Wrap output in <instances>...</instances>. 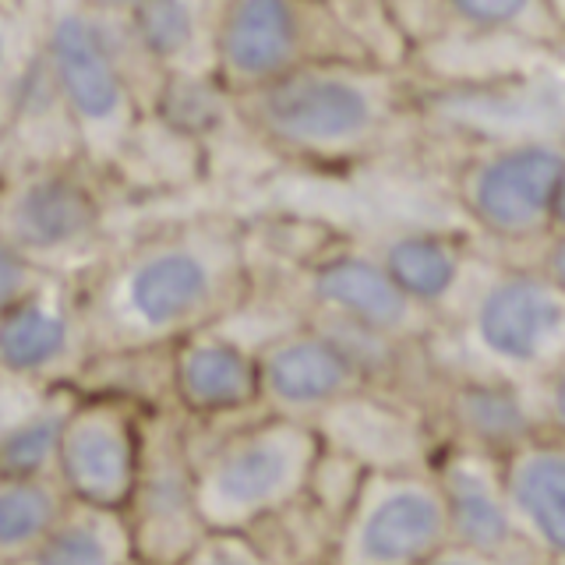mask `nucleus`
<instances>
[{
	"instance_id": "1",
	"label": "nucleus",
	"mask_w": 565,
	"mask_h": 565,
	"mask_svg": "<svg viewBox=\"0 0 565 565\" xmlns=\"http://www.w3.org/2000/svg\"><path fill=\"white\" fill-rule=\"evenodd\" d=\"M252 294V258L237 223L202 216L124 247L75 297L93 350L173 347L223 326Z\"/></svg>"
},
{
	"instance_id": "2",
	"label": "nucleus",
	"mask_w": 565,
	"mask_h": 565,
	"mask_svg": "<svg viewBox=\"0 0 565 565\" xmlns=\"http://www.w3.org/2000/svg\"><path fill=\"white\" fill-rule=\"evenodd\" d=\"M234 110L273 152L329 167L382 146L403 117V85L393 64L326 57L234 96Z\"/></svg>"
},
{
	"instance_id": "3",
	"label": "nucleus",
	"mask_w": 565,
	"mask_h": 565,
	"mask_svg": "<svg viewBox=\"0 0 565 565\" xmlns=\"http://www.w3.org/2000/svg\"><path fill=\"white\" fill-rule=\"evenodd\" d=\"M216 428L209 441H194L199 509L209 530H258L308 494L318 456L326 449L322 428L308 417L258 411Z\"/></svg>"
},
{
	"instance_id": "4",
	"label": "nucleus",
	"mask_w": 565,
	"mask_h": 565,
	"mask_svg": "<svg viewBox=\"0 0 565 565\" xmlns=\"http://www.w3.org/2000/svg\"><path fill=\"white\" fill-rule=\"evenodd\" d=\"M128 22L85 0L50 14L43 57L53 88L78 135L82 159L114 163L138 128V85L128 64Z\"/></svg>"
},
{
	"instance_id": "5",
	"label": "nucleus",
	"mask_w": 565,
	"mask_h": 565,
	"mask_svg": "<svg viewBox=\"0 0 565 565\" xmlns=\"http://www.w3.org/2000/svg\"><path fill=\"white\" fill-rule=\"evenodd\" d=\"M326 57H371L326 0H220L212 71L230 96Z\"/></svg>"
},
{
	"instance_id": "6",
	"label": "nucleus",
	"mask_w": 565,
	"mask_h": 565,
	"mask_svg": "<svg viewBox=\"0 0 565 565\" xmlns=\"http://www.w3.org/2000/svg\"><path fill=\"white\" fill-rule=\"evenodd\" d=\"M459 318L484 371L537 382L565 361V290L534 258L477 276Z\"/></svg>"
},
{
	"instance_id": "7",
	"label": "nucleus",
	"mask_w": 565,
	"mask_h": 565,
	"mask_svg": "<svg viewBox=\"0 0 565 565\" xmlns=\"http://www.w3.org/2000/svg\"><path fill=\"white\" fill-rule=\"evenodd\" d=\"M565 141L526 135L477 149L456 177V202L481 237L534 247L555 230Z\"/></svg>"
},
{
	"instance_id": "8",
	"label": "nucleus",
	"mask_w": 565,
	"mask_h": 565,
	"mask_svg": "<svg viewBox=\"0 0 565 565\" xmlns=\"http://www.w3.org/2000/svg\"><path fill=\"white\" fill-rule=\"evenodd\" d=\"M452 547L446 494L431 467L367 470L332 558L353 565L441 562Z\"/></svg>"
},
{
	"instance_id": "9",
	"label": "nucleus",
	"mask_w": 565,
	"mask_h": 565,
	"mask_svg": "<svg viewBox=\"0 0 565 565\" xmlns=\"http://www.w3.org/2000/svg\"><path fill=\"white\" fill-rule=\"evenodd\" d=\"M128 520L138 558L191 562L209 526L199 509V470H194L191 424L177 406L146 411L138 481L128 502Z\"/></svg>"
},
{
	"instance_id": "10",
	"label": "nucleus",
	"mask_w": 565,
	"mask_h": 565,
	"mask_svg": "<svg viewBox=\"0 0 565 565\" xmlns=\"http://www.w3.org/2000/svg\"><path fill=\"white\" fill-rule=\"evenodd\" d=\"M146 446V406L114 393L78 388L64 424L57 481L78 502L128 509Z\"/></svg>"
},
{
	"instance_id": "11",
	"label": "nucleus",
	"mask_w": 565,
	"mask_h": 565,
	"mask_svg": "<svg viewBox=\"0 0 565 565\" xmlns=\"http://www.w3.org/2000/svg\"><path fill=\"white\" fill-rule=\"evenodd\" d=\"M103 194L78 163L43 159L8 177L4 244L50 265L75 255L103 234Z\"/></svg>"
},
{
	"instance_id": "12",
	"label": "nucleus",
	"mask_w": 565,
	"mask_h": 565,
	"mask_svg": "<svg viewBox=\"0 0 565 565\" xmlns=\"http://www.w3.org/2000/svg\"><path fill=\"white\" fill-rule=\"evenodd\" d=\"M431 470L446 494L452 526V547L446 558H537L520 530L516 509H512L502 456L441 441Z\"/></svg>"
},
{
	"instance_id": "13",
	"label": "nucleus",
	"mask_w": 565,
	"mask_h": 565,
	"mask_svg": "<svg viewBox=\"0 0 565 565\" xmlns=\"http://www.w3.org/2000/svg\"><path fill=\"white\" fill-rule=\"evenodd\" d=\"M300 297H305V311L347 318V322L399 335V340L420 347L441 326V318L403 294L379 252L367 255L353 252V247L318 252V258L300 269Z\"/></svg>"
},
{
	"instance_id": "14",
	"label": "nucleus",
	"mask_w": 565,
	"mask_h": 565,
	"mask_svg": "<svg viewBox=\"0 0 565 565\" xmlns=\"http://www.w3.org/2000/svg\"><path fill=\"white\" fill-rule=\"evenodd\" d=\"M173 406L191 424H226L265 411L258 350L226 326L173 343Z\"/></svg>"
},
{
	"instance_id": "15",
	"label": "nucleus",
	"mask_w": 565,
	"mask_h": 565,
	"mask_svg": "<svg viewBox=\"0 0 565 565\" xmlns=\"http://www.w3.org/2000/svg\"><path fill=\"white\" fill-rule=\"evenodd\" d=\"M265 406L290 417L318 420L343 396L364 388L358 364L332 335L305 315L258 347Z\"/></svg>"
},
{
	"instance_id": "16",
	"label": "nucleus",
	"mask_w": 565,
	"mask_h": 565,
	"mask_svg": "<svg viewBox=\"0 0 565 565\" xmlns=\"http://www.w3.org/2000/svg\"><path fill=\"white\" fill-rule=\"evenodd\" d=\"M435 420L441 441L494 456H509L526 438L544 431L534 382L484 367L470 375H452L438 385Z\"/></svg>"
},
{
	"instance_id": "17",
	"label": "nucleus",
	"mask_w": 565,
	"mask_h": 565,
	"mask_svg": "<svg viewBox=\"0 0 565 565\" xmlns=\"http://www.w3.org/2000/svg\"><path fill=\"white\" fill-rule=\"evenodd\" d=\"M329 446L350 452L371 470L431 467L441 449L435 424L424 420L403 393L364 385L315 420Z\"/></svg>"
},
{
	"instance_id": "18",
	"label": "nucleus",
	"mask_w": 565,
	"mask_h": 565,
	"mask_svg": "<svg viewBox=\"0 0 565 565\" xmlns=\"http://www.w3.org/2000/svg\"><path fill=\"white\" fill-rule=\"evenodd\" d=\"M93 353L78 300L46 279L40 290L0 308V364L4 379L71 382Z\"/></svg>"
},
{
	"instance_id": "19",
	"label": "nucleus",
	"mask_w": 565,
	"mask_h": 565,
	"mask_svg": "<svg viewBox=\"0 0 565 565\" xmlns=\"http://www.w3.org/2000/svg\"><path fill=\"white\" fill-rule=\"evenodd\" d=\"M502 467L530 552L565 562V438L537 431L502 456Z\"/></svg>"
},
{
	"instance_id": "20",
	"label": "nucleus",
	"mask_w": 565,
	"mask_h": 565,
	"mask_svg": "<svg viewBox=\"0 0 565 565\" xmlns=\"http://www.w3.org/2000/svg\"><path fill=\"white\" fill-rule=\"evenodd\" d=\"M379 258L403 294L435 318L463 308L477 282L467 241L446 230H399L379 247Z\"/></svg>"
},
{
	"instance_id": "21",
	"label": "nucleus",
	"mask_w": 565,
	"mask_h": 565,
	"mask_svg": "<svg viewBox=\"0 0 565 565\" xmlns=\"http://www.w3.org/2000/svg\"><path fill=\"white\" fill-rule=\"evenodd\" d=\"M216 14L220 8L202 14L199 0H146V4L120 18L128 22L141 57L152 64L159 78H167L177 71H202V61H212Z\"/></svg>"
},
{
	"instance_id": "22",
	"label": "nucleus",
	"mask_w": 565,
	"mask_h": 565,
	"mask_svg": "<svg viewBox=\"0 0 565 565\" xmlns=\"http://www.w3.org/2000/svg\"><path fill=\"white\" fill-rule=\"evenodd\" d=\"M75 382H40L18 414H8L0 435V477L57 473L64 424L75 411Z\"/></svg>"
},
{
	"instance_id": "23",
	"label": "nucleus",
	"mask_w": 565,
	"mask_h": 565,
	"mask_svg": "<svg viewBox=\"0 0 565 565\" xmlns=\"http://www.w3.org/2000/svg\"><path fill=\"white\" fill-rule=\"evenodd\" d=\"M138 547L124 509L71 499L46 541L32 552V565H114L135 562Z\"/></svg>"
},
{
	"instance_id": "24",
	"label": "nucleus",
	"mask_w": 565,
	"mask_h": 565,
	"mask_svg": "<svg viewBox=\"0 0 565 565\" xmlns=\"http://www.w3.org/2000/svg\"><path fill=\"white\" fill-rule=\"evenodd\" d=\"M71 494L46 477H0V562L22 565L46 541L53 523L61 520Z\"/></svg>"
},
{
	"instance_id": "25",
	"label": "nucleus",
	"mask_w": 565,
	"mask_h": 565,
	"mask_svg": "<svg viewBox=\"0 0 565 565\" xmlns=\"http://www.w3.org/2000/svg\"><path fill=\"white\" fill-rule=\"evenodd\" d=\"M441 8L452 25L477 35H502L530 46L565 43V25L552 0H441Z\"/></svg>"
},
{
	"instance_id": "26",
	"label": "nucleus",
	"mask_w": 565,
	"mask_h": 565,
	"mask_svg": "<svg viewBox=\"0 0 565 565\" xmlns=\"http://www.w3.org/2000/svg\"><path fill=\"white\" fill-rule=\"evenodd\" d=\"M534 396H537L544 431H555L565 438V361L534 382Z\"/></svg>"
},
{
	"instance_id": "27",
	"label": "nucleus",
	"mask_w": 565,
	"mask_h": 565,
	"mask_svg": "<svg viewBox=\"0 0 565 565\" xmlns=\"http://www.w3.org/2000/svg\"><path fill=\"white\" fill-rule=\"evenodd\" d=\"M534 262L541 265V269L552 276L558 287L565 290V226H558V230H552L541 244H537V255H534Z\"/></svg>"
},
{
	"instance_id": "28",
	"label": "nucleus",
	"mask_w": 565,
	"mask_h": 565,
	"mask_svg": "<svg viewBox=\"0 0 565 565\" xmlns=\"http://www.w3.org/2000/svg\"><path fill=\"white\" fill-rule=\"evenodd\" d=\"M85 4L103 14H131L138 4H146V0H85Z\"/></svg>"
},
{
	"instance_id": "29",
	"label": "nucleus",
	"mask_w": 565,
	"mask_h": 565,
	"mask_svg": "<svg viewBox=\"0 0 565 565\" xmlns=\"http://www.w3.org/2000/svg\"><path fill=\"white\" fill-rule=\"evenodd\" d=\"M565 226V173H562V188H558V216H555V230Z\"/></svg>"
},
{
	"instance_id": "30",
	"label": "nucleus",
	"mask_w": 565,
	"mask_h": 565,
	"mask_svg": "<svg viewBox=\"0 0 565 565\" xmlns=\"http://www.w3.org/2000/svg\"><path fill=\"white\" fill-rule=\"evenodd\" d=\"M555 4V11H558V18H562V25H565V0H552Z\"/></svg>"
}]
</instances>
